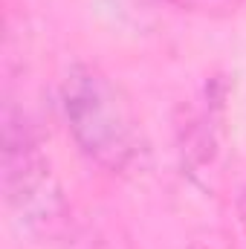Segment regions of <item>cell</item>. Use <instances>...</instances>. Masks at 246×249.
Masks as SVG:
<instances>
[{
	"label": "cell",
	"mask_w": 246,
	"mask_h": 249,
	"mask_svg": "<svg viewBox=\"0 0 246 249\" xmlns=\"http://www.w3.org/2000/svg\"><path fill=\"white\" fill-rule=\"evenodd\" d=\"M238 212H241V223H244V229H246V191H244V197H241V203H238Z\"/></svg>",
	"instance_id": "3"
},
{
	"label": "cell",
	"mask_w": 246,
	"mask_h": 249,
	"mask_svg": "<svg viewBox=\"0 0 246 249\" xmlns=\"http://www.w3.org/2000/svg\"><path fill=\"white\" fill-rule=\"evenodd\" d=\"M105 3H107V6H122L124 0H105Z\"/></svg>",
	"instance_id": "4"
},
{
	"label": "cell",
	"mask_w": 246,
	"mask_h": 249,
	"mask_svg": "<svg viewBox=\"0 0 246 249\" xmlns=\"http://www.w3.org/2000/svg\"><path fill=\"white\" fill-rule=\"evenodd\" d=\"M61 110L75 145L105 171H127L142 151L130 99L96 64H72L61 81Z\"/></svg>",
	"instance_id": "1"
},
{
	"label": "cell",
	"mask_w": 246,
	"mask_h": 249,
	"mask_svg": "<svg viewBox=\"0 0 246 249\" xmlns=\"http://www.w3.org/2000/svg\"><path fill=\"white\" fill-rule=\"evenodd\" d=\"M3 194L29 235L58 241L70 229V203L61 180L32 127L12 107L3 113Z\"/></svg>",
	"instance_id": "2"
}]
</instances>
